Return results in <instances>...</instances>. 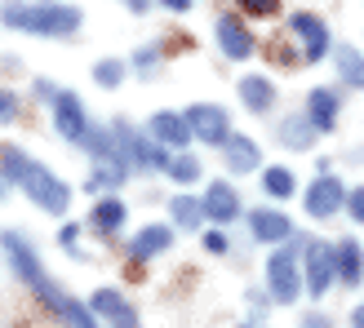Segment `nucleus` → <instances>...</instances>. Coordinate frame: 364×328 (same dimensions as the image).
Masks as SVG:
<instances>
[{
	"label": "nucleus",
	"instance_id": "1",
	"mask_svg": "<svg viewBox=\"0 0 364 328\" xmlns=\"http://www.w3.org/2000/svg\"><path fill=\"white\" fill-rule=\"evenodd\" d=\"M0 248H5L9 266L18 270V280H23V284L31 288V293L41 297L45 306H49L53 315H67V311H71V302H76V297H67L63 288H58V284H53V280L45 275V266L36 262V248L23 240V235H18V231H5V235H0Z\"/></svg>",
	"mask_w": 364,
	"mask_h": 328
},
{
	"label": "nucleus",
	"instance_id": "2",
	"mask_svg": "<svg viewBox=\"0 0 364 328\" xmlns=\"http://www.w3.org/2000/svg\"><path fill=\"white\" fill-rule=\"evenodd\" d=\"M0 23L31 31V35H71L80 27V9L58 5V0H45V5H5L0 9Z\"/></svg>",
	"mask_w": 364,
	"mask_h": 328
},
{
	"label": "nucleus",
	"instance_id": "3",
	"mask_svg": "<svg viewBox=\"0 0 364 328\" xmlns=\"http://www.w3.org/2000/svg\"><path fill=\"white\" fill-rule=\"evenodd\" d=\"M18 187H23V191H27V195H31L45 213H67V204H71V191H67V187H63V182L53 177L49 169H45V164H36V160L23 169V182H18Z\"/></svg>",
	"mask_w": 364,
	"mask_h": 328
},
{
	"label": "nucleus",
	"instance_id": "4",
	"mask_svg": "<svg viewBox=\"0 0 364 328\" xmlns=\"http://www.w3.org/2000/svg\"><path fill=\"white\" fill-rule=\"evenodd\" d=\"M267 284H271V297L276 302H298L302 293V275H298V253L294 248H280V253H271V262H267Z\"/></svg>",
	"mask_w": 364,
	"mask_h": 328
},
{
	"label": "nucleus",
	"instance_id": "5",
	"mask_svg": "<svg viewBox=\"0 0 364 328\" xmlns=\"http://www.w3.org/2000/svg\"><path fill=\"white\" fill-rule=\"evenodd\" d=\"M338 280V244H306V293L320 297Z\"/></svg>",
	"mask_w": 364,
	"mask_h": 328
},
{
	"label": "nucleus",
	"instance_id": "6",
	"mask_svg": "<svg viewBox=\"0 0 364 328\" xmlns=\"http://www.w3.org/2000/svg\"><path fill=\"white\" fill-rule=\"evenodd\" d=\"M53 129H58V138L80 142V147H85V138H89L94 124L85 120V102L76 94H63V89H58V98H53Z\"/></svg>",
	"mask_w": 364,
	"mask_h": 328
},
{
	"label": "nucleus",
	"instance_id": "7",
	"mask_svg": "<svg viewBox=\"0 0 364 328\" xmlns=\"http://www.w3.org/2000/svg\"><path fill=\"white\" fill-rule=\"evenodd\" d=\"M187 120H191V133H196L200 142H213V147H227V138H231V120H227V111H223V106L196 102L191 111H187Z\"/></svg>",
	"mask_w": 364,
	"mask_h": 328
},
{
	"label": "nucleus",
	"instance_id": "8",
	"mask_svg": "<svg viewBox=\"0 0 364 328\" xmlns=\"http://www.w3.org/2000/svg\"><path fill=\"white\" fill-rule=\"evenodd\" d=\"M289 31L294 35H302V62H320L324 53H329V27L320 23L316 13H294L289 18Z\"/></svg>",
	"mask_w": 364,
	"mask_h": 328
},
{
	"label": "nucleus",
	"instance_id": "9",
	"mask_svg": "<svg viewBox=\"0 0 364 328\" xmlns=\"http://www.w3.org/2000/svg\"><path fill=\"white\" fill-rule=\"evenodd\" d=\"M306 213L311 217H333L342 204H347V191H342V182L338 177H316L311 187H306Z\"/></svg>",
	"mask_w": 364,
	"mask_h": 328
},
{
	"label": "nucleus",
	"instance_id": "10",
	"mask_svg": "<svg viewBox=\"0 0 364 328\" xmlns=\"http://www.w3.org/2000/svg\"><path fill=\"white\" fill-rule=\"evenodd\" d=\"M89 306H94V315L107 319L112 328H138V311L124 302V293H116V288H98Z\"/></svg>",
	"mask_w": 364,
	"mask_h": 328
},
{
	"label": "nucleus",
	"instance_id": "11",
	"mask_svg": "<svg viewBox=\"0 0 364 328\" xmlns=\"http://www.w3.org/2000/svg\"><path fill=\"white\" fill-rule=\"evenodd\" d=\"M147 133L160 138L165 147H178V151L196 138V133H191V120H187V116H173V111H156V116L147 120Z\"/></svg>",
	"mask_w": 364,
	"mask_h": 328
},
{
	"label": "nucleus",
	"instance_id": "12",
	"mask_svg": "<svg viewBox=\"0 0 364 328\" xmlns=\"http://www.w3.org/2000/svg\"><path fill=\"white\" fill-rule=\"evenodd\" d=\"M218 45H223L227 58L240 62V58H249V53H253V35H249V27L235 13H223V18H218Z\"/></svg>",
	"mask_w": 364,
	"mask_h": 328
},
{
	"label": "nucleus",
	"instance_id": "13",
	"mask_svg": "<svg viewBox=\"0 0 364 328\" xmlns=\"http://www.w3.org/2000/svg\"><path fill=\"white\" fill-rule=\"evenodd\" d=\"M249 231H253V240H262V244H284L289 235H294L289 217L276 213V209H253L249 213Z\"/></svg>",
	"mask_w": 364,
	"mask_h": 328
},
{
	"label": "nucleus",
	"instance_id": "14",
	"mask_svg": "<svg viewBox=\"0 0 364 328\" xmlns=\"http://www.w3.org/2000/svg\"><path fill=\"white\" fill-rule=\"evenodd\" d=\"M205 213L213 217V222H235V217H240V195H235V187L213 182V187L205 191Z\"/></svg>",
	"mask_w": 364,
	"mask_h": 328
},
{
	"label": "nucleus",
	"instance_id": "15",
	"mask_svg": "<svg viewBox=\"0 0 364 328\" xmlns=\"http://www.w3.org/2000/svg\"><path fill=\"white\" fill-rule=\"evenodd\" d=\"M169 244H173V231L169 226H142L134 240H129V258L147 262V258H156V253H165Z\"/></svg>",
	"mask_w": 364,
	"mask_h": 328
},
{
	"label": "nucleus",
	"instance_id": "16",
	"mask_svg": "<svg viewBox=\"0 0 364 328\" xmlns=\"http://www.w3.org/2000/svg\"><path fill=\"white\" fill-rule=\"evenodd\" d=\"M223 155H227V169L231 173H253V169H262V151L253 147L249 138H227V147H223Z\"/></svg>",
	"mask_w": 364,
	"mask_h": 328
},
{
	"label": "nucleus",
	"instance_id": "17",
	"mask_svg": "<svg viewBox=\"0 0 364 328\" xmlns=\"http://www.w3.org/2000/svg\"><path fill=\"white\" fill-rule=\"evenodd\" d=\"M306 106H311V111H306V120H311L320 133H329L333 124H338V94H333V89H311Z\"/></svg>",
	"mask_w": 364,
	"mask_h": 328
},
{
	"label": "nucleus",
	"instance_id": "18",
	"mask_svg": "<svg viewBox=\"0 0 364 328\" xmlns=\"http://www.w3.org/2000/svg\"><path fill=\"white\" fill-rule=\"evenodd\" d=\"M240 98H245L249 111H271V106H276V84L267 76H245L240 80Z\"/></svg>",
	"mask_w": 364,
	"mask_h": 328
},
{
	"label": "nucleus",
	"instance_id": "19",
	"mask_svg": "<svg viewBox=\"0 0 364 328\" xmlns=\"http://www.w3.org/2000/svg\"><path fill=\"white\" fill-rule=\"evenodd\" d=\"M338 280L342 284H360L364 280V248L355 240H342L338 244Z\"/></svg>",
	"mask_w": 364,
	"mask_h": 328
},
{
	"label": "nucleus",
	"instance_id": "20",
	"mask_svg": "<svg viewBox=\"0 0 364 328\" xmlns=\"http://www.w3.org/2000/svg\"><path fill=\"white\" fill-rule=\"evenodd\" d=\"M280 142H284V147H294V151H306V147L316 142V124L302 120V116H284V124H280Z\"/></svg>",
	"mask_w": 364,
	"mask_h": 328
},
{
	"label": "nucleus",
	"instance_id": "21",
	"mask_svg": "<svg viewBox=\"0 0 364 328\" xmlns=\"http://www.w3.org/2000/svg\"><path fill=\"white\" fill-rule=\"evenodd\" d=\"M333 62H338V71H342V80L355 84V89H364V53H360L355 45H338V49H333Z\"/></svg>",
	"mask_w": 364,
	"mask_h": 328
},
{
	"label": "nucleus",
	"instance_id": "22",
	"mask_svg": "<svg viewBox=\"0 0 364 328\" xmlns=\"http://www.w3.org/2000/svg\"><path fill=\"white\" fill-rule=\"evenodd\" d=\"M169 213H173V222L182 226V231H196L200 222H205V199H191V195H178L173 204H169Z\"/></svg>",
	"mask_w": 364,
	"mask_h": 328
},
{
	"label": "nucleus",
	"instance_id": "23",
	"mask_svg": "<svg viewBox=\"0 0 364 328\" xmlns=\"http://www.w3.org/2000/svg\"><path fill=\"white\" fill-rule=\"evenodd\" d=\"M89 226L102 231V235H116L124 226V204L120 199H102V204L94 209V217H89Z\"/></svg>",
	"mask_w": 364,
	"mask_h": 328
},
{
	"label": "nucleus",
	"instance_id": "24",
	"mask_svg": "<svg viewBox=\"0 0 364 328\" xmlns=\"http://www.w3.org/2000/svg\"><path fill=\"white\" fill-rule=\"evenodd\" d=\"M262 187H267V195L289 199V195L298 191V182H294V173H289V169H267V173H262Z\"/></svg>",
	"mask_w": 364,
	"mask_h": 328
},
{
	"label": "nucleus",
	"instance_id": "25",
	"mask_svg": "<svg viewBox=\"0 0 364 328\" xmlns=\"http://www.w3.org/2000/svg\"><path fill=\"white\" fill-rule=\"evenodd\" d=\"M27 164H31V155H23L18 147H5V151H0V177H5V182H23Z\"/></svg>",
	"mask_w": 364,
	"mask_h": 328
},
{
	"label": "nucleus",
	"instance_id": "26",
	"mask_svg": "<svg viewBox=\"0 0 364 328\" xmlns=\"http://www.w3.org/2000/svg\"><path fill=\"white\" fill-rule=\"evenodd\" d=\"M169 177L187 187V182H196V177H200V160H196V155H187V151H178V155L169 160Z\"/></svg>",
	"mask_w": 364,
	"mask_h": 328
},
{
	"label": "nucleus",
	"instance_id": "27",
	"mask_svg": "<svg viewBox=\"0 0 364 328\" xmlns=\"http://www.w3.org/2000/svg\"><path fill=\"white\" fill-rule=\"evenodd\" d=\"M94 80H98L102 89H116V84L124 80V62H116V58H107V62H98V67H94Z\"/></svg>",
	"mask_w": 364,
	"mask_h": 328
},
{
	"label": "nucleus",
	"instance_id": "28",
	"mask_svg": "<svg viewBox=\"0 0 364 328\" xmlns=\"http://www.w3.org/2000/svg\"><path fill=\"white\" fill-rule=\"evenodd\" d=\"M71 328H98V315H94V306H80V302H71V311L63 315Z\"/></svg>",
	"mask_w": 364,
	"mask_h": 328
},
{
	"label": "nucleus",
	"instance_id": "29",
	"mask_svg": "<svg viewBox=\"0 0 364 328\" xmlns=\"http://www.w3.org/2000/svg\"><path fill=\"white\" fill-rule=\"evenodd\" d=\"M235 5H240L245 13H258V18H271L280 9V0H235Z\"/></svg>",
	"mask_w": 364,
	"mask_h": 328
},
{
	"label": "nucleus",
	"instance_id": "30",
	"mask_svg": "<svg viewBox=\"0 0 364 328\" xmlns=\"http://www.w3.org/2000/svg\"><path fill=\"white\" fill-rule=\"evenodd\" d=\"M156 62H160V49H156V45H147V49L134 53V67H138V71H151Z\"/></svg>",
	"mask_w": 364,
	"mask_h": 328
},
{
	"label": "nucleus",
	"instance_id": "31",
	"mask_svg": "<svg viewBox=\"0 0 364 328\" xmlns=\"http://www.w3.org/2000/svg\"><path fill=\"white\" fill-rule=\"evenodd\" d=\"M9 120H18V98L0 94V124H9Z\"/></svg>",
	"mask_w": 364,
	"mask_h": 328
},
{
	"label": "nucleus",
	"instance_id": "32",
	"mask_svg": "<svg viewBox=\"0 0 364 328\" xmlns=\"http://www.w3.org/2000/svg\"><path fill=\"white\" fill-rule=\"evenodd\" d=\"M347 209H351L355 222H364V187H355V191L347 195Z\"/></svg>",
	"mask_w": 364,
	"mask_h": 328
},
{
	"label": "nucleus",
	"instance_id": "33",
	"mask_svg": "<svg viewBox=\"0 0 364 328\" xmlns=\"http://www.w3.org/2000/svg\"><path fill=\"white\" fill-rule=\"evenodd\" d=\"M205 248H209V253H227V235H223V231H209V235H205Z\"/></svg>",
	"mask_w": 364,
	"mask_h": 328
},
{
	"label": "nucleus",
	"instance_id": "34",
	"mask_svg": "<svg viewBox=\"0 0 364 328\" xmlns=\"http://www.w3.org/2000/svg\"><path fill=\"white\" fill-rule=\"evenodd\" d=\"M271 58H276V62H284V67H289V62L298 58V53H294V49H284V45H276V49H271Z\"/></svg>",
	"mask_w": 364,
	"mask_h": 328
},
{
	"label": "nucleus",
	"instance_id": "35",
	"mask_svg": "<svg viewBox=\"0 0 364 328\" xmlns=\"http://www.w3.org/2000/svg\"><path fill=\"white\" fill-rule=\"evenodd\" d=\"M76 235H80V226H76V222H71V226H63V231H58V240H63V244L71 248V244H76Z\"/></svg>",
	"mask_w": 364,
	"mask_h": 328
},
{
	"label": "nucleus",
	"instance_id": "36",
	"mask_svg": "<svg viewBox=\"0 0 364 328\" xmlns=\"http://www.w3.org/2000/svg\"><path fill=\"white\" fill-rule=\"evenodd\" d=\"M160 5L173 9V13H187V9H191V0H160Z\"/></svg>",
	"mask_w": 364,
	"mask_h": 328
},
{
	"label": "nucleus",
	"instance_id": "37",
	"mask_svg": "<svg viewBox=\"0 0 364 328\" xmlns=\"http://www.w3.org/2000/svg\"><path fill=\"white\" fill-rule=\"evenodd\" d=\"M124 5H129L134 13H147V9H151V0H124Z\"/></svg>",
	"mask_w": 364,
	"mask_h": 328
},
{
	"label": "nucleus",
	"instance_id": "38",
	"mask_svg": "<svg viewBox=\"0 0 364 328\" xmlns=\"http://www.w3.org/2000/svg\"><path fill=\"white\" fill-rule=\"evenodd\" d=\"M302 328H329V319H324V315H311V319H306Z\"/></svg>",
	"mask_w": 364,
	"mask_h": 328
},
{
	"label": "nucleus",
	"instance_id": "39",
	"mask_svg": "<svg viewBox=\"0 0 364 328\" xmlns=\"http://www.w3.org/2000/svg\"><path fill=\"white\" fill-rule=\"evenodd\" d=\"M351 324H355V328H364V302L355 306V315H351Z\"/></svg>",
	"mask_w": 364,
	"mask_h": 328
},
{
	"label": "nucleus",
	"instance_id": "40",
	"mask_svg": "<svg viewBox=\"0 0 364 328\" xmlns=\"http://www.w3.org/2000/svg\"><path fill=\"white\" fill-rule=\"evenodd\" d=\"M0 195H5V177H0Z\"/></svg>",
	"mask_w": 364,
	"mask_h": 328
}]
</instances>
